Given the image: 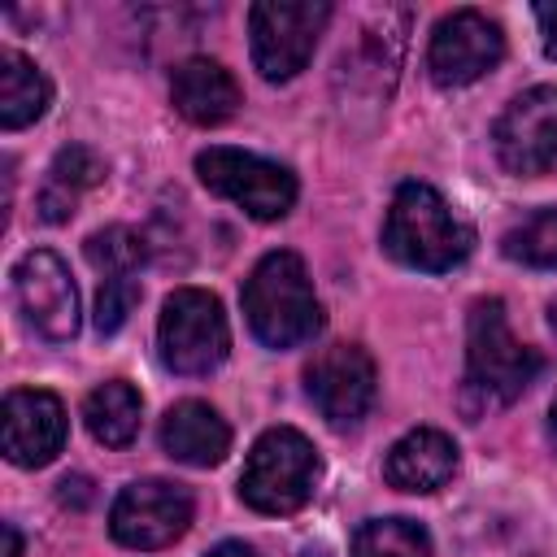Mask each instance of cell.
I'll list each match as a JSON object with an SVG mask.
<instances>
[{"instance_id":"1","label":"cell","mask_w":557,"mask_h":557,"mask_svg":"<svg viewBox=\"0 0 557 557\" xmlns=\"http://www.w3.org/2000/svg\"><path fill=\"white\" fill-rule=\"evenodd\" d=\"M540 374V352L522 344L500 300H479L466 322V383L461 400L470 413H487L500 405H513Z\"/></svg>"},{"instance_id":"2","label":"cell","mask_w":557,"mask_h":557,"mask_svg":"<svg viewBox=\"0 0 557 557\" xmlns=\"http://www.w3.org/2000/svg\"><path fill=\"white\" fill-rule=\"evenodd\" d=\"M383 248L426 274H444L461 265L474 248V231L448 209V200L426 183H400L383 222Z\"/></svg>"},{"instance_id":"3","label":"cell","mask_w":557,"mask_h":557,"mask_svg":"<svg viewBox=\"0 0 557 557\" xmlns=\"http://www.w3.org/2000/svg\"><path fill=\"white\" fill-rule=\"evenodd\" d=\"M244 318L265 348H300L322 331V305L296 252H265L244 283Z\"/></svg>"},{"instance_id":"4","label":"cell","mask_w":557,"mask_h":557,"mask_svg":"<svg viewBox=\"0 0 557 557\" xmlns=\"http://www.w3.org/2000/svg\"><path fill=\"white\" fill-rule=\"evenodd\" d=\"M318 474H322L318 448L292 426H270L244 461L239 496L257 513H296L309 505Z\"/></svg>"},{"instance_id":"5","label":"cell","mask_w":557,"mask_h":557,"mask_svg":"<svg viewBox=\"0 0 557 557\" xmlns=\"http://www.w3.org/2000/svg\"><path fill=\"white\" fill-rule=\"evenodd\" d=\"M157 348L174 374L218 370L231 348V326H226L222 300L205 287L170 292L161 305V322H157Z\"/></svg>"},{"instance_id":"6","label":"cell","mask_w":557,"mask_h":557,"mask_svg":"<svg viewBox=\"0 0 557 557\" xmlns=\"http://www.w3.org/2000/svg\"><path fill=\"white\" fill-rule=\"evenodd\" d=\"M331 22V4L322 0H261L248 9V44H252V65L261 78L283 83L296 78L313 48L322 26Z\"/></svg>"},{"instance_id":"7","label":"cell","mask_w":557,"mask_h":557,"mask_svg":"<svg viewBox=\"0 0 557 557\" xmlns=\"http://www.w3.org/2000/svg\"><path fill=\"white\" fill-rule=\"evenodd\" d=\"M196 174L213 196L239 205L257 222H278L296 205V174L239 148H205L196 157Z\"/></svg>"},{"instance_id":"8","label":"cell","mask_w":557,"mask_h":557,"mask_svg":"<svg viewBox=\"0 0 557 557\" xmlns=\"http://www.w3.org/2000/svg\"><path fill=\"white\" fill-rule=\"evenodd\" d=\"M196 500L183 483L170 479H135L117 492L109 509V531L126 548H165L191 527Z\"/></svg>"},{"instance_id":"9","label":"cell","mask_w":557,"mask_h":557,"mask_svg":"<svg viewBox=\"0 0 557 557\" xmlns=\"http://www.w3.org/2000/svg\"><path fill=\"white\" fill-rule=\"evenodd\" d=\"M374 361L361 344H326L305 366V392L331 426H357L374 405Z\"/></svg>"},{"instance_id":"10","label":"cell","mask_w":557,"mask_h":557,"mask_svg":"<svg viewBox=\"0 0 557 557\" xmlns=\"http://www.w3.org/2000/svg\"><path fill=\"white\" fill-rule=\"evenodd\" d=\"M496 157L509 174L535 178L557 170V87H531L496 117Z\"/></svg>"},{"instance_id":"11","label":"cell","mask_w":557,"mask_h":557,"mask_svg":"<svg viewBox=\"0 0 557 557\" xmlns=\"http://www.w3.org/2000/svg\"><path fill=\"white\" fill-rule=\"evenodd\" d=\"M13 300L26 318V326L52 344L74 339L78 331V287L65 270V261L48 248L26 252L13 265Z\"/></svg>"},{"instance_id":"12","label":"cell","mask_w":557,"mask_h":557,"mask_svg":"<svg viewBox=\"0 0 557 557\" xmlns=\"http://www.w3.org/2000/svg\"><path fill=\"white\" fill-rule=\"evenodd\" d=\"M505 57V35L500 26L479 13V9H457L435 22L431 48H426V70L440 87H466L483 78L492 65Z\"/></svg>"},{"instance_id":"13","label":"cell","mask_w":557,"mask_h":557,"mask_svg":"<svg viewBox=\"0 0 557 557\" xmlns=\"http://www.w3.org/2000/svg\"><path fill=\"white\" fill-rule=\"evenodd\" d=\"M65 444V405L44 387H17L4 396V457L13 466H48Z\"/></svg>"},{"instance_id":"14","label":"cell","mask_w":557,"mask_h":557,"mask_svg":"<svg viewBox=\"0 0 557 557\" xmlns=\"http://www.w3.org/2000/svg\"><path fill=\"white\" fill-rule=\"evenodd\" d=\"M170 100L187 122L218 126L239 109V83L213 57H187L170 78Z\"/></svg>"},{"instance_id":"15","label":"cell","mask_w":557,"mask_h":557,"mask_svg":"<svg viewBox=\"0 0 557 557\" xmlns=\"http://www.w3.org/2000/svg\"><path fill=\"white\" fill-rule=\"evenodd\" d=\"M453 470H457V444L435 426H418L400 435L383 461V479L400 492H435L453 479Z\"/></svg>"},{"instance_id":"16","label":"cell","mask_w":557,"mask_h":557,"mask_svg":"<svg viewBox=\"0 0 557 557\" xmlns=\"http://www.w3.org/2000/svg\"><path fill=\"white\" fill-rule=\"evenodd\" d=\"M161 448L183 466H218L231 448V426L205 400H178L161 418Z\"/></svg>"},{"instance_id":"17","label":"cell","mask_w":557,"mask_h":557,"mask_svg":"<svg viewBox=\"0 0 557 557\" xmlns=\"http://www.w3.org/2000/svg\"><path fill=\"white\" fill-rule=\"evenodd\" d=\"M100 178H104V161L91 148H83V144L61 148L48 165L44 187H39V218L44 222H70L83 191H91Z\"/></svg>"},{"instance_id":"18","label":"cell","mask_w":557,"mask_h":557,"mask_svg":"<svg viewBox=\"0 0 557 557\" xmlns=\"http://www.w3.org/2000/svg\"><path fill=\"white\" fill-rule=\"evenodd\" d=\"M48 78L35 70V61H26L22 52L4 48L0 52V126L4 131H22L35 117H44L48 109Z\"/></svg>"},{"instance_id":"19","label":"cell","mask_w":557,"mask_h":557,"mask_svg":"<svg viewBox=\"0 0 557 557\" xmlns=\"http://www.w3.org/2000/svg\"><path fill=\"white\" fill-rule=\"evenodd\" d=\"M139 413H144V400L126 379L100 383L83 405V422L104 448H126L139 435Z\"/></svg>"},{"instance_id":"20","label":"cell","mask_w":557,"mask_h":557,"mask_svg":"<svg viewBox=\"0 0 557 557\" xmlns=\"http://www.w3.org/2000/svg\"><path fill=\"white\" fill-rule=\"evenodd\" d=\"M352 557H431V535L409 518H370L352 535Z\"/></svg>"},{"instance_id":"21","label":"cell","mask_w":557,"mask_h":557,"mask_svg":"<svg viewBox=\"0 0 557 557\" xmlns=\"http://www.w3.org/2000/svg\"><path fill=\"white\" fill-rule=\"evenodd\" d=\"M144 235L131 226H104L87 239V261L100 278H135L144 265Z\"/></svg>"},{"instance_id":"22","label":"cell","mask_w":557,"mask_h":557,"mask_svg":"<svg viewBox=\"0 0 557 557\" xmlns=\"http://www.w3.org/2000/svg\"><path fill=\"white\" fill-rule=\"evenodd\" d=\"M500 248H505L509 261L557 270V209L531 213L522 226H513V231L500 239Z\"/></svg>"},{"instance_id":"23","label":"cell","mask_w":557,"mask_h":557,"mask_svg":"<svg viewBox=\"0 0 557 557\" xmlns=\"http://www.w3.org/2000/svg\"><path fill=\"white\" fill-rule=\"evenodd\" d=\"M139 300V278H100V292H96V331L100 335H113L131 309Z\"/></svg>"},{"instance_id":"24","label":"cell","mask_w":557,"mask_h":557,"mask_svg":"<svg viewBox=\"0 0 557 557\" xmlns=\"http://www.w3.org/2000/svg\"><path fill=\"white\" fill-rule=\"evenodd\" d=\"M535 22L544 35V52L557 57V4H535Z\"/></svg>"},{"instance_id":"25","label":"cell","mask_w":557,"mask_h":557,"mask_svg":"<svg viewBox=\"0 0 557 557\" xmlns=\"http://www.w3.org/2000/svg\"><path fill=\"white\" fill-rule=\"evenodd\" d=\"M91 500V483L87 479H61V505H74V509H83Z\"/></svg>"},{"instance_id":"26","label":"cell","mask_w":557,"mask_h":557,"mask_svg":"<svg viewBox=\"0 0 557 557\" xmlns=\"http://www.w3.org/2000/svg\"><path fill=\"white\" fill-rule=\"evenodd\" d=\"M205 557H257L248 544H239V540H226V544H218V548H209Z\"/></svg>"},{"instance_id":"27","label":"cell","mask_w":557,"mask_h":557,"mask_svg":"<svg viewBox=\"0 0 557 557\" xmlns=\"http://www.w3.org/2000/svg\"><path fill=\"white\" fill-rule=\"evenodd\" d=\"M4 557H22V535L13 522H4Z\"/></svg>"},{"instance_id":"28","label":"cell","mask_w":557,"mask_h":557,"mask_svg":"<svg viewBox=\"0 0 557 557\" xmlns=\"http://www.w3.org/2000/svg\"><path fill=\"white\" fill-rule=\"evenodd\" d=\"M548 435L557 440V400H553V409H548Z\"/></svg>"},{"instance_id":"29","label":"cell","mask_w":557,"mask_h":557,"mask_svg":"<svg viewBox=\"0 0 557 557\" xmlns=\"http://www.w3.org/2000/svg\"><path fill=\"white\" fill-rule=\"evenodd\" d=\"M548 322H553V331H557V300H553V309H548Z\"/></svg>"}]
</instances>
